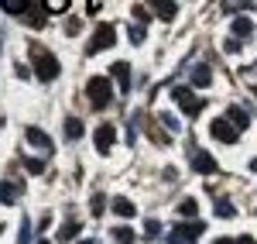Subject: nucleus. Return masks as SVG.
<instances>
[{
    "label": "nucleus",
    "instance_id": "f257e3e1",
    "mask_svg": "<svg viewBox=\"0 0 257 244\" xmlns=\"http://www.w3.org/2000/svg\"><path fill=\"white\" fill-rule=\"evenodd\" d=\"M59 72H62L59 59H55L52 52H41V48H35V76H38L41 83H52Z\"/></svg>",
    "mask_w": 257,
    "mask_h": 244
},
{
    "label": "nucleus",
    "instance_id": "f03ea898",
    "mask_svg": "<svg viewBox=\"0 0 257 244\" xmlns=\"http://www.w3.org/2000/svg\"><path fill=\"white\" fill-rule=\"evenodd\" d=\"M86 97H89V103H93L96 110H103V107L110 103V97H113L110 79H106V76H93V79L86 83Z\"/></svg>",
    "mask_w": 257,
    "mask_h": 244
},
{
    "label": "nucleus",
    "instance_id": "7ed1b4c3",
    "mask_svg": "<svg viewBox=\"0 0 257 244\" xmlns=\"http://www.w3.org/2000/svg\"><path fill=\"white\" fill-rule=\"evenodd\" d=\"M202 230H206V224H202V220H192V224H175L172 230H168V244H189V241H196V237H202Z\"/></svg>",
    "mask_w": 257,
    "mask_h": 244
},
{
    "label": "nucleus",
    "instance_id": "20e7f679",
    "mask_svg": "<svg viewBox=\"0 0 257 244\" xmlns=\"http://www.w3.org/2000/svg\"><path fill=\"white\" fill-rule=\"evenodd\" d=\"M172 100H175L178 107H182V114H189V117H196L199 110L206 107V103L199 100V97L192 93V90H189V86H175V90H172Z\"/></svg>",
    "mask_w": 257,
    "mask_h": 244
},
{
    "label": "nucleus",
    "instance_id": "39448f33",
    "mask_svg": "<svg viewBox=\"0 0 257 244\" xmlns=\"http://www.w3.org/2000/svg\"><path fill=\"white\" fill-rule=\"evenodd\" d=\"M209 134H213L216 141H223V144H233L240 131H237V127H233L230 121H226V117H216V121L209 124Z\"/></svg>",
    "mask_w": 257,
    "mask_h": 244
},
{
    "label": "nucleus",
    "instance_id": "423d86ee",
    "mask_svg": "<svg viewBox=\"0 0 257 244\" xmlns=\"http://www.w3.org/2000/svg\"><path fill=\"white\" fill-rule=\"evenodd\" d=\"M113 41H117L113 28H110V24H99V28H96V35L89 38V55H93V52H103V48H110Z\"/></svg>",
    "mask_w": 257,
    "mask_h": 244
},
{
    "label": "nucleus",
    "instance_id": "0eeeda50",
    "mask_svg": "<svg viewBox=\"0 0 257 244\" xmlns=\"http://www.w3.org/2000/svg\"><path fill=\"white\" fill-rule=\"evenodd\" d=\"M93 138H96V151L99 155H110V148H113V141H117V131H113V124H99Z\"/></svg>",
    "mask_w": 257,
    "mask_h": 244
},
{
    "label": "nucleus",
    "instance_id": "6e6552de",
    "mask_svg": "<svg viewBox=\"0 0 257 244\" xmlns=\"http://www.w3.org/2000/svg\"><path fill=\"white\" fill-rule=\"evenodd\" d=\"M192 169L202 172V176H213V172H216V158H213L209 151H192Z\"/></svg>",
    "mask_w": 257,
    "mask_h": 244
},
{
    "label": "nucleus",
    "instance_id": "1a4fd4ad",
    "mask_svg": "<svg viewBox=\"0 0 257 244\" xmlns=\"http://www.w3.org/2000/svg\"><path fill=\"white\" fill-rule=\"evenodd\" d=\"M24 138L35 144V148H41V151H52V141H48V134H45L41 127H28V131H24Z\"/></svg>",
    "mask_w": 257,
    "mask_h": 244
},
{
    "label": "nucleus",
    "instance_id": "9d476101",
    "mask_svg": "<svg viewBox=\"0 0 257 244\" xmlns=\"http://www.w3.org/2000/svg\"><path fill=\"white\" fill-rule=\"evenodd\" d=\"M226 121L233 124V127H237V131H243V127H247V124H250V114H247V110H243V107H230V110H226Z\"/></svg>",
    "mask_w": 257,
    "mask_h": 244
},
{
    "label": "nucleus",
    "instance_id": "9b49d317",
    "mask_svg": "<svg viewBox=\"0 0 257 244\" xmlns=\"http://www.w3.org/2000/svg\"><path fill=\"white\" fill-rule=\"evenodd\" d=\"M110 76L117 79L120 90H127V86H131V65H127V62H117V65L110 69Z\"/></svg>",
    "mask_w": 257,
    "mask_h": 244
},
{
    "label": "nucleus",
    "instance_id": "f8f14e48",
    "mask_svg": "<svg viewBox=\"0 0 257 244\" xmlns=\"http://www.w3.org/2000/svg\"><path fill=\"white\" fill-rule=\"evenodd\" d=\"M209 79H213V69H209L206 62L192 65V83H196V86H209Z\"/></svg>",
    "mask_w": 257,
    "mask_h": 244
},
{
    "label": "nucleus",
    "instance_id": "ddd939ff",
    "mask_svg": "<svg viewBox=\"0 0 257 244\" xmlns=\"http://www.w3.org/2000/svg\"><path fill=\"white\" fill-rule=\"evenodd\" d=\"M254 35V24H250V18H237L233 21V38L243 41V38H250Z\"/></svg>",
    "mask_w": 257,
    "mask_h": 244
},
{
    "label": "nucleus",
    "instance_id": "4468645a",
    "mask_svg": "<svg viewBox=\"0 0 257 244\" xmlns=\"http://www.w3.org/2000/svg\"><path fill=\"white\" fill-rule=\"evenodd\" d=\"M45 14H48V4H31V11H28L24 18L31 21L35 28H41V24H45Z\"/></svg>",
    "mask_w": 257,
    "mask_h": 244
},
{
    "label": "nucleus",
    "instance_id": "2eb2a0df",
    "mask_svg": "<svg viewBox=\"0 0 257 244\" xmlns=\"http://www.w3.org/2000/svg\"><path fill=\"white\" fill-rule=\"evenodd\" d=\"M110 210H113L117 217H134V203H131L127 196H117V200L110 203Z\"/></svg>",
    "mask_w": 257,
    "mask_h": 244
},
{
    "label": "nucleus",
    "instance_id": "dca6fc26",
    "mask_svg": "<svg viewBox=\"0 0 257 244\" xmlns=\"http://www.w3.org/2000/svg\"><path fill=\"white\" fill-rule=\"evenodd\" d=\"M65 138H69V141H79L82 138V121L79 117H65Z\"/></svg>",
    "mask_w": 257,
    "mask_h": 244
},
{
    "label": "nucleus",
    "instance_id": "f3484780",
    "mask_svg": "<svg viewBox=\"0 0 257 244\" xmlns=\"http://www.w3.org/2000/svg\"><path fill=\"white\" fill-rule=\"evenodd\" d=\"M0 7H4L7 14H28V11H31L28 0H0Z\"/></svg>",
    "mask_w": 257,
    "mask_h": 244
},
{
    "label": "nucleus",
    "instance_id": "a211bd4d",
    "mask_svg": "<svg viewBox=\"0 0 257 244\" xmlns=\"http://www.w3.org/2000/svg\"><path fill=\"white\" fill-rule=\"evenodd\" d=\"M79 230H82V224L65 220V224H62V230H59V237H62V241H72V237H79Z\"/></svg>",
    "mask_w": 257,
    "mask_h": 244
},
{
    "label": "nucleus",
    "instance_id": "6ab92c4d",
    "mask_svg": "<svg viewBox=\"0 0 257 244\" xmlns=\"http://www.w3.org/2000/svg\"><path fill=\"white\" fill-rule=\"evenodd\" d=\"M0 200H4V203H18V186L14 183H0Z\"/></svg>",
    "mask_w": 257,
    "mask_h": 244
},
{
    "label": "nucleus",
    "instance_id": "aec40b11",
    "mask_svg": "<svg viewBox=\"0 0 257 244\" xmlns=\"http://www.w3.org/2000/svg\"><path fill=\"white\" fill-rule=\"evenodd\" d=\"M113 241L117 244H131L134 241V227H113Z\"/></svg>",
    "mask_w": 257,
    "mask_h": 244
},
{
    "label": "nucleus",
    "instance_id": "412c9836",
    "mask_svg": "<svg viewBox=\"0 0 257 244\" xmlns=\"http://www.w3.org/2000/svg\"><path fill=\"white\" fill-rule=\"evenodd\" d=\"M155 14H158L161 21H172L178 14V7H175V4H155Z\"/></svg>",
    "mask_w": 257,
    "mask_h": 244
},
{
    "label": "nucleus",
    "instance_id": "4be33fe9",
    "mask_svg": "<svg viewBox=\"0 0 257 244\" xmlns=\"http://www.w3.org/2000/svg\"><path fill=\"white\" fill-rule=\"evenodd\" d=\"M178 213H182V217H196L199 203H196V200H182V203H178Z\"/></svg>",
    "mask_w": 257,
    "mask_h": 244
},
{
    "label": "nucleus",
    "instance_id": "5701e85b",
    "mask_svg": "<svg viewBox=\"0 0 257 244\" xmlns=\"http://www.w3.org/2000/svg\"><path fill=\"white\" fill-rule=\"evenodd\" d=\"M216 213H219V217H233L237 210H233V203H230V200H223V196H216Z\"/></svg>",
    "mask_w": 257,
    "mask_h": 244
},
{
    "label": "nucleus",
    "instance_id": "b1692460",
    "mask_svg": "<svg viewBox=\"0 0 257 244\" xmlns=\"http://www.w3.org/2000/svg\"><path fill=\"white\" fill-rule=\"evenodd\" d=\"M24 169H28L31 176H41V172H45V162H41V158H28V162H24Z\"/></svg>",
    "mask_w": 257,
    "mask_h": 244
},
{
    "label": "nucleus",
    "instance_id": "393cba45",
    "mask_svg": "<svg viewBox=\"0 0 257 244\" xmlns=\"http://www.w3.org/2000/svg\"><path fill=\"white\" fill-rule=\"evenodd\" d=\"M144 38H148V31H144V24H134V28H131V41H134V45H141Z\"/></svg>",
    "mask_w": 257,
    "mask_h": 244
},
{
    "label": "nucleus",
    "instance_id": "a878e982",
    "mask_svg": "<svg viewBox=\"0 0 257 244\" xmlns=\"http://www.w3.org/2000/svg\"><path fill=\"white\" fill-rule=\"evenodd\" d=\"M18 244H31V220L21 224V234H18Z\"/></svg>",
    "mask_w": 257,
    "mask_h": 244
},
{
    "label": "nucleus",
    "instance_id": "bb28decb",
    "mask_svg": "<svg viewBox=\"0 0 257 244\" xmlns=\"http://www.w3.org/2000/svg\"><path fill=\"white\" fill-rule=\"evenodd\" d=\"M89 210H93V217H99V213L106 210V200H103V196H93V200H89Z\"/></svg>",
    "mask_w": 257,
    "mask_h": 244
},
{
    "label": "nucleus",
    "instance_id": "cd10ccee",
    "mask_svg": "<svg viewBox=\"0 0 257 244\" xmlns=\"http://www.w3.org/2000/svg\"><path fill=\"white\" fill-rule=\"evenodd\" d=\"M144 234H148V237H158V234H161V224H158V220H148V224H144Z\"/></svg>",
    "mask_w": 257,
    "mask_h": 244
},
{
    "label": "nucleus",
    "instance_id": "c85d7f7f",
    "mask_svg": "<svg viewBox=\"0 0 257 244\" xmlns=\"http://www.w3.org/2000/svg\"><path fill=\"white\" fill-rule=\"evenodd\" d=\"M161 124H165L168 131H178V121H175V117H168V114H161Z\"/></svg>",
    "mask_w": 257,
    "mask_h": 244
},
{
    "label": "nucleus",
    "instance_id": "c756f323",
    "mask_svg": "<svg viewBox=\"0 0 257 244\" xmlns=\"http://www.w3.org/2000/svg\"><path fill=\"white\" fill-rule=\"evenodd\" d=\"M134 18H138V24H144V21L151 18V14H148V11H144V7H134Z\"/></svg>",
    "mask_w": 257,
    "mask_h": 244
},
{
    "label": "nucleus",
    "instance_id": "7c9ffc66",
    "mask_svg": "<svg viewBox=\"0 0 257 244\" xmlns=\"http://www.w3.org/2000/svg\"><path fill=\"white\" fill-rule=\"evenodd\" d=\"M237 244H257L254 237H247V234H243V237H237Z\"/></svg>",
    "mask_w": 257,
    "mask_h": 244
},
{
    "label": "nucleus",
    "instance_id": "2f4dec72",
    "mask_svg": "<svg viewBox=\"0 0 257 244\" xmlns=\"http://www.w3.org/2000/svg\"><path fill=\"white\" fill-rule=\"evenodd\" d=\"M213 244H237V241H230V237H216Z\"/></svg>",
    "mask_w": 257,
    "mask_h": 244
},
{
    "label": "nucleus",
    "instance_id": "473e14b6",
    "mask_svg": "<svg viewBox=\"0 0 257 244\" xmlns=\"http://www.w3.org/2000/svg\"><path fill=\"white\" fill-rule=\"evenodd\" d=\"M79 244H96V241H93V237H86V241H79Z\"/></svg>",
    "mask_w": 257,
    "mask_h": 244
},
{
    "label": "nucleus",
    "instance_id": "72a5a7b5",
    "mask_svg": "<svg viewBox=\"0 0 257 244\" xmlns=\"http://www.w3.org/2000/svg\"><path fill=\"white\" fill-rule=\"evenodd\" d=\"M38 244H48V241H38Z\"/></svg>",
    "mask_w": 257,
    "mask_h": 244
},
{
    "label": "nucleus",
    "instance_id": "f704fd0d",
    "mask_svg": "<svg viewBox=\"0 0 257 244\" xmlns=\"http://www.w3.org/2000/svg\"><path fill=\"white\" fill-rule=\"evenodd\" d=\"M0 230H4V224H0Z\"/></svg>",
    "mask_w": 257,
    "mask_h": 244
}]
</instances>
